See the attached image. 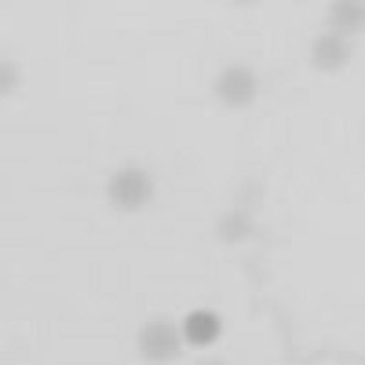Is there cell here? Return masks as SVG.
Returning a JSON list of instances; mask_svg holds the SVG:
<instances>
[{
	"mask_svg": "<svg viewBox=\"0 0 365 365\" xmlns=\"http://www.w3.org/2000/svg\"><path fill=\"white\" fill-rule=\"evenodd\" d=\"M17 71L11 64L0 63V93H6V91L11 90L13 84H17Z\"/></svg>",
	"mask_w": 365,
	"mask_h": 365,
	"instance_id": "cell-6",
	"label": "cell"
},
{
	"mask_svg": "<svg viewBox=\"0 0 365 365\" xmlns=\"http://www.w3.org/2000/svg\"><path fill=\"white\" fill-rule=\"evenodd\" d=\"M256 77L250 70L243 66H230L220 75L216 83V91L220 99L228 106L240 108L252 103L256 96Z\"/></svg>",
	"mask_w": 365,
	"mask_h": 365,
	"instance_id": "cell-3",
	"label": "cell"
},
{
	"mask_svg": "<svg viewBox=\"0 0 365 365\" xmlns=\"http://www.w3.org/2000/svg\"><path fill=\"white\" fill-rule=\"evenodd\" d=\"M110 201L120 210L132 212L145 207L154 195V182L145 170L123 168L110 181Z\"/></svg>",
	"mask_w": 365,
	"mask_h": 365,
	"instance_id": "cell-1",
	"label": "cell"
},
{
	"mask_svg": "<svg viewBox=\"0 0 365 365\" xmlns=\"http://www.w3.org/2000/svg\"><path fill=\"white\" fill-rule=\"evenodd\" d=\"M139 349L143 356L155 364L174 360L181 351V338L175 325L168 319H152L139 334Z\"/></svg>",
	"mask_w": 365,
	"mask_h": 365,
	"instance_id": "cell-2",
	"label": "cell"
},
{
	"mask_svg": "<svg viewBox=\"0 0 365 365\" xmlns=\"http://www.w3.org/2000/svg\"><path fill=\"white\" fill-rule=\"evenodd\" d=\"M349 48L338 35H325L314 44V63L324 70H334L345 64Z\"/></svg>",
	"mask_w": 365,
	"mask_h": 365,
	"instance_id": "cell-5",
	"label": "cell"
},
{
	"mask_svg": "<svg viewBox=\"0 0 365 365\" xmlns=\"http://www.w3.org/2000/svg\"><path fill=\"white\" fill-rule=\"evenodd\" d=\"M201 365H225L223 361H220V360H208V361H205V364H201Z\"/></svg>",
	"mask_w": 365,
	"mask_h": 365,
	"instance_id": "cell-7",
	"label": "cell"
},
{
	"mask_svg": "<svg viewBox=\"0 0 365 365\" xmlns=\"http://www.w3.org/2000/svg\"><path fill=\"white\" fill-rule=\"evenodd\" d=\"M182 332H185V338L192 345L205 347V345H210L217 340L221 332V322L216 316V312L207 311V309L192 311L185 318Z\"/></svg>",
	"mask_w": 365,
	"mask_h": 365,
	"instance_id": "cell-4",
	"label": "cell"
}]
</instances>
